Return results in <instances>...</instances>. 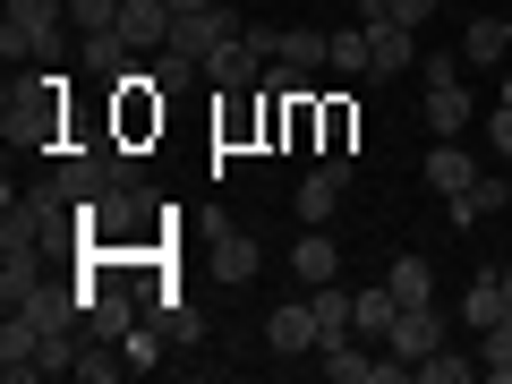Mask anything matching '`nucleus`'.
<instances>
[{
  "mask_svg": "<svg viewBox=\"0 0 512 384\" xmlns=\"http://www.w3.org/2000/svg\"><path fill=\"white\" fill-rule=\"evenodd\" d=\"M43 350H52V325H35L26 308H9V333H0V376H9V384L43 376Z\"/></svg>",
  "mask_w": 512,
  "mask_h": 384,
  "instance_id": "obj_4",
  "label": "nucleus"
},
{
  "mask_svg": "<svg viewBox=\"0 0 512 384\" xmlns=\"http://www.w3.org/2000/svg\"><path fill=\"white\" fill-rule=\"evenodd\" d=\"M461 60H487V69H495V60H512V18H495V9H487V18H470Z\"/></svg>",
  "mask_w": 512,
  "mask_h": 384,
  "instance_id": "obj_15",
  "label": "nucleus"
},
{
  "mask_svg": "<svg viewBox=\"0 0 512 384\" xmlns=\"http://www.w3.org/2000/svg\"><path fill=\"white\" fill-rule=\"evenodd\" d=\"M504 316H512V265H504Z\"/></svg>",
  "mask_w": 512,
  "mask_h": 384,
  "instance_id": "obj_29",
  "label": "nucleus"
},
{
  "mask_svg": "<svg viewBox=\"0 0 512 384\" xmlns=\"http://www.w3.org/2000/svg\"><path fill=\"white\" fill-rule=\"evenodd\" d=\"M214 274L222 282H248L256 274V239L248 231H214Z\"/></svg>",
  "mask_w": 512,
  "mask_h": 384,
  "instance_id": "obj_19",
  "label": "nucleus"
},
{
  "mask_svg": "<svg viewBox=\"0 0 512 384\" xmlns=\"http://www.w3.org/2000/svg\"><path fill=\"white\" fill-rule=\"evenodd\" d=\"M504 103H512V60H504Z\"/></svg>",
  "mask_w": 512,
  "mask_h": 384,
  "instance_id": "obj_30",
  "label": "nucleus"
},
{
  "mask_svg": "<svg viewBox=\"0 0 512 384\" xmlns=\"http://www.w3.org/2000/svg\"><path fill=\"white\" fill-rule=\"evenodd\" d=\"M60 77H35V86H9V137H18V146H35V137H52V120H60Z\"/></svg>",
  "mask_w": 512,
  "mask_h": 384,
  "instance_id": "obj_5",
  "label": "nucleus"
},
{
  "mask_svg": "<svg viewBox=\"0 0 512 384\" xmlns=\"http://www.w3.org/2000/svg\"><path fill=\"white\" fill-rule=\"evenodd\" d=\"M0 52H9V60H60V52H69V0H9Z\"/></svg>",
  "mask_w": 512,
  "mask_h": 384,
  "instance_id": "obj_1",
  "label": "nucleus"
},
{
  "mask_svg": "<svg viewBox=\"0 0 512 384\" xmlns=\"http://www.w3.org/2000/svg\"><path fill=\"white\" fill-rule=\"evenodd\" d=\"M470 180H478V163L453 146V137H436V154H427V188H436V197H461Z\"/></svg>",
  "mask_w": 512,
  "mask_h": 384,
  "instance_id": "obj_14",
  "label": "nucleus"
},
{
  "mask_svg": "<svg viewBox=\"0 0 512 384\" xmlns=\"http://www.w3.org/2000/svg\"><path fill=\"white\" fill-rule=\"evenodd\" d=\"M282 69H291V77L333 69V35H316V26H282Z\"/></svg>",
  "mask_w": 512,
  "mask_h": 384,
  "instance_id": "obj_13",
  "label": "nucleus"
},
{
  "mask_svg": "<svg viewBox=\"0 0 512 384\" xmlns=\"http://www.w3.org/2000/svg\"><path fill=\"white\" fill-rule=\"evenodd\" d=\"M171 26H180V18H171V0H120V35L128 43H137V52H163V43H171Z\"/></svg>",
  "mask_w": 512,
  "mask_h": 384,
  "instance_id": "obj_10",
  "label": "nucleus"
},
{
  "mask_svg": "<svg viewBox=\"0 0 512 384\" xmlns=\"http://www.w3.org/2000/svg\"><path fill=\"white\" fill-rule=\"evenodd\" d=\"M384 291L402 299V308H419V299L436 291V265H427V256H393V274H384Z\"/></svg>",
  "mask_w": 512,
  "mask_h": 384,
  "instance_id": "obj_18",
  "label": "nucleus"
},
{
  "mask_svg": "<svg viewBox=\"0 0 512 384\" xmlns=\"http://www.w3.org/2000/svg\"><path fill=\"white\" fill-rule=\"evenodd\" d=\"M350 180H359V163H350V154H325V163L299 180V222H333L342 197H350Z\"/></svg>",
  "mask_w": 512,
  "mask_h": 384,
  "instance_id": "obj_3",
  "label": "nucleus"
},
{
  "mask_svg": "<svg viewBox=\"0 0 512 384\" xmlns=\"http://www.w3.org/2000/svg\"><path fill=\"white\" fill-rule=\"evenodd\" d=\"M478 376V359H453V350H427L419 359V384H470Z\"/></svg>",
  "mask_w": 512,
  "mask_h": 384,
  "instance_id": "obj_23",
  "label": "nucleus"
},
{
  "mask_svg": "<svg viewBox=\"0 0 512 384\" xmlns=\"http://www.w3.org/2000/svg\"><path fill=\"white\" fill-rule=\"evenodd\" d=\"M461 325H478V333H487V325H504V274H495V265L470 282V291H461Z\"/></svg>",
  "mask_w": 512,
  "mask_h": 384,
  "instance_id": "obj_16",
  "label": "nucleus"
},
{
  "mask_svg": "<svg viewBox=\"0 0 512 384\" xmlns=\"http://www.w3.org/2000/svg\"><path fill=\"white\" fill-rule=\"evenodd\" d=\"M291 274L308 282V291L342 274V248H333V231H299V239H291Z\"/></svg>",
  "mask_w": 512,
  "mask_h": 384,
  "instance_id": "obj_12",
  "label": "nucleus"
},
{
  "mask_svg": "<svg viewBox=\"0 0 512 384\" xmlns=\"http://www.w3.org/2000/svg\"><path fill=\"white\" fill-rule=\"evenodd\" d=\"M146 77H154V86H163V94H180V86H197L205 69H197V60H188V52H154V60H146Z\"/></svg>",
  "mask_w": 512,
  "mask_h": 384,
  "instance_id": "obj_21",
  "label": "nucleus"
},
{
  "mask_svg": "<svg viewBox=\"0 0 512 384\" xmlns=\"http://www.w3.org/2000/svg\"><path fill=\"white\" fill-rule=\"evenodd\" d=\"M69 26L77 35H103V26H120V0H69Z\"/></svg>",
  "mask_w": 512,
  "mask_h": 384,
  "instance_id": "obj_25",
  "label": "nucleus"
},
{
  "mask_svg": "<svg viewBox=\"0 0 512 384\" xmlns=\"http://www.w3.org/2000/svg\"><path fill=\"white\" fill-rule=\"evenodd\" d=\"M384 350H402L410 367H419L427 350H444V316H436V299H419V308H402V316H393V333H384Z\"/></svg>",
  "mask_w": 512,
  "mask_h": 384,
  "instance_id": "obj_7",
  "label": "nucleus"
},
{
  "mask_svg": "<svg viewBox=\"0 0 512 384\" xmlns=\"http://www.w3.org/2000/svg\"><path fill=\"white\" fill-rule=\"evenodd\" d=\"M393 18H402V26H427V18H436V0H393Z\"/></svg>",
  "mask_w": 512,
  "mask_h": 384,
  "instance_id": "obj_28",
  "label": "nucleus"
},
{
  "mask_svg": "<svg viewBox=\"0 0 512 384\" xmlns=\"http://www.w3.org/2000/svg\"><path fill=\"white\" fill-rule=\"evenodd\" d=\"M427 128H436V137H461V128H470V86H461L453 52L427 60Z\"/></svg>",
  "mask_w": 512,
  "mask_h": 384,
  "instance_id": "obj_2",
  "label": "nucleus"
},
{
  "mask_svg": "<svg viewBox=\"0 0 512 384\" xmlns=\"http://www.w3.org/2000/svg\"><path fill=\"white\" fill-rule=\"evenodd\" d=\"M333 69H342V77H359V69H367V26H350V35H333Z\"/></svg>",
  "mask_w": 512,
  "mask_h": 384,
  "instance_id": "obj_26",
  "label": "nucleus"
},
{
  "mask_svg": "<svg viewBox=\"0 0 512 384\" xmlns=\"http://www.w3.org/2000/svg\"><path fill=\"white\" fill-rule=\"evenodd\" d=\"M487 137H495V154H512V103H495V120H487Z\"/></svg>",
  "mask_w": 512,
  "mask_h": 384,
  "instance_id": "obj_27",
  "label": "nucleus"
},
{
  "mask_svg": "<svg viewBox=\"0 0 512 384\" xmlns=\"http://www.w3.org/2000/svg\"><path fill=\"white\" fill-rule=\"evenodd\" d=\"M478 376L512 384V316H504V325H487V342H478Z\"/></svg>",
  "mask_w": 512,
  "mask_h": 384,
  "instance_id": "obj_20",
  "label": "nucleus"
},
{
  "mask_svg": "<svg viewBox=\"0 0 512 384\" xmlns=\"http://www.w3.org/2000/svg\"><path fill=\"white\" fill-rule=\"evenodd\" d=\"M128 60H146V52H137V43H128L120 26H103V35H86V69H94V77H128Z\"/></svg>",
  "mask_w": 512,
  "mask_h": 384,
  "instance_id": "obj_17",
  "label": "nucleus"
},
{
  "mask_svg": "<svg viewBox=\"0 0 512 384\" xmlns=\"http://www.w3.org/2000/svg\"><path fill=\"white\" fill-rule=\"evenodd\" d=\"M205 86H222V94H256V86H265V60L248 52V35H239V43H222V52L205 60Z\"/></svg>",
  "mask_w": 512,
  "mask_h": 384,
  "instance_id": "obj_11",
  "label": "nucleus"
},
{
  "mask_svg": "<svg viewBox=\"0 0 512 384\" xmlns=\"http://www.w3.org/2000/svg\"><path fill=\"white\" fill-rule=\"evenodd\" d=\"M410 35H419V26H402V18H376V26H367V77H402L410 52H419Z\"/></svg>",
  "mask_w": 512,
  "mask_h": 384,
  "instance_id": "obj_9",
  "label": "nucleus"
},
{
  "mask_svg": "<svg viewBox=\"0 0 512 384\" xmlns=\"http://www.w3.org/2000/svg\"><path fill=\"white\" fill-rule=\"evenodd\" d=\"M393 316H402L393 291H359V333H393Z\"/></svg>",
  "mask_w": 512,
  "mask_h": 384,
  "instance_id": "obj_24",
  "label": "nucleus"
},
{
  "mask_svg": "<svg viewBox=\"0 0 512 384\" xmlns=\"http://www.w3.org/2000/svg\"><path fill=\"white\" fill-rule=\"evenodd\" d=\"M512 205V188H504V171H478L461 197H444V214H453V231H478V222H495Z\"/></svg>",
  "mask_w": 512,
  "mask_h": 384,
  "instance_id": "obj_6",
  "label": "nucleus"
},
{
  "mask_svg": "<svg viewBox=\"0 0 512 384\" xmlns=\"http://www.w3.org/2000/svg\"><path fill=\"white\" fill-rule=\"evenodd\" d=\"M265 342H274L282 359H308V350L325 342V325H316V308H308V299H291V308H274V316H265Z\"/></svg>",
  "mask_w": 512,
  "mask_h": 384,
  "instance_id": "obj_8",
  "label": "nucleus"
},
{
  "mask_svg": "<svg viewBox=\"0 0 512 384\" xmlns=\"http://www.w3.org/2000/svg\"><path fill=\"white\" fill-rule=\"evenodd\" d=\"M120 367H128V350H103V342H86V350H77V367H69V376H86V384H111Z\"/></svg>",
  "mask_w": 512,
  "mask_h": 384,
  "instance_id": "obj_22",
  "label": "nucleus"
}]
</instances>
